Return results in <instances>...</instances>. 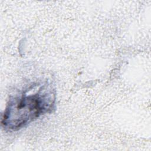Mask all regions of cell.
Wrapping results in <instances>:
<instances>
[{
  "instance_id": "1",
  "label": "cell",
  "mask_w": 151,
  "mask_h": 151,
  "mask_svg": "<svg viewBox=\"0 0 151 151\" xmlns=\"http://www.w3.org/2000/svg\"><path fill=\"white\" fill-rule=\"evenodd\" d=\"M54 101L52 90L45 86L33 93L23 92L9 100L4 113L2 124L10 130H19L49 111Z\"/></svg>"
}]
</instances>
